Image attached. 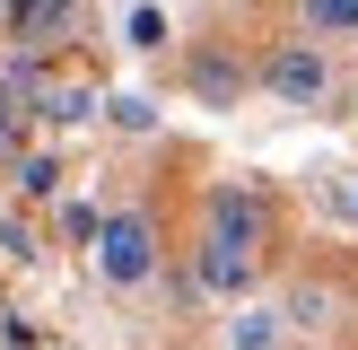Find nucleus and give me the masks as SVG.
I'll list each match as a JSON object with an SVG mask.
<instances>
[{
  "instance_id": "nucleus-2",
  "label": "nucleus",
  "mask_w": 358,
  "mask_h": 350,
  "mask_svg": "<svg viewBox=\"0 0 358 350\" xmlns=\"http://www.w3.org/2000/svg\"><path fill=\"white\" fill-rule=\"evenodd\" d=\"M271 97H289V105H315V97H324V52H306V44L271 52Z\"/></svg>"
},
{
  "instance_id": "nucleus-9",
  "label": "nucleus",
  "mask_w": 358,
  "mask_h": 350,
  "mask_svg": "<svg viewBox=\"0 0 358 350\" xmlns=\"http://www.w3.org/2000/svg\"><path fill=\"white\" fill-rule=\"evenodd\" d=\"M114 122L122 132H149V97H114Z\"/></svg>"
},
{
  "instance_id": "nucleus-13",
  "label": "nucleus",
  "mask_w": 358,
  "mask_h": 350,
  "mask_svg": "<svg viewBox=\"0 0 358 350\" xmlns=\"http://www.w3.org/2000/svg\"><path fill=\"white\" fill-rule=\"evenodd\" d=\"M350 219H358V184H350Z\"/></svg>"
},
{
  "instance_id": "nucleus-12",
  "label": "nucleus",
  "mask_w": 358,
  "mask_h": 350,
  "mask_svg": "<svg viewBox=\"0 0 358 350\" xmlns=\"http://www.w3.org/2000/svg\"><path fill=\"white\" fill-rule=\"evenodd\" d=\"M9 9H17V0H0V27H9Z\"/></svg>"
},
{
  "instance_id": "nucleus-10",
  "label": "nucleus",
  "mask_w": 358,
  "mask_h": 350,
  "mask_svg": "<svg viewBox=\"0 0 358 350\" xmlns=\"http://www.w3.org/2000/svg\"><path fill=\"white\" fill-rule=\"evenodd\" d=\"M17 184H27V192H52V184H62V167H52V158H27V175H17Z\"/></svg>"
},
{
  "instance_id": "nucleus-4",
  "label": "nucleus",
  "mask_w": 358,
  "mask_h": 350,
  "mask_svg": "<svg viewBox=\"0 0 358 350\" xmlns=\"http://www.w3.org/2000/svg\"><path fill=\"white\" fill-rule=\"evenodd\" d=\"M70 18H79V0H17V9H9V35L52 44V35H70Z\"/></svg>"
},
{
  "instance_id": "nucleus-1",
  "label": "nucleus",
  "mask_w": 358,
  "mask_h": 350,
  "mask_svg": "<svg viewBox=\"0 0 358 350\" xmlns=\"http://www.w3.org/2000/svg\"><path fill=\"white\" fill-rule=\"evenodd\" d=\"M96 272L114 280V289H140V280L157 272V227L140 219V210H114V219L96 227Z\"/></svg>"
},
{
  "instance_id": "nucleus-8",
  "label": "nucleus",
  "mask_w": 358,
  "mask_h": 350,
  "mask_svg": "<svg viewBox=\"0 0 358 350\" xmlns=\"http://www.w3.org/2000/svg\"><path fill=\"white\" fill-rule=\"evenodd\" d=\"M122 35H131L140 52H157V44H166V9H157V0H140V9L122 18Z\"/></svg>"
},
{
  "instance_id": "nucleus-11",
  "label": "nucleus",
  "mask_w": 358,
  "mask_h": 350,
  "mask_svg": "<svg viewBox=\"0 0 358 350\" xmlns=\"http://www.w3.org/2000/svg\"><path fill=\"white\" fill-rule=\"evenodd\" d=\"M9 132H17V105H9V97H0V140H9Z\"/></svg>"
},
{
  "instance_id": "nucleus-5",
  "label": "nucleus",
  "mask_w": 358,
  "mask_h": 350,
  "mask_svg": "<svg viewBox=\"0 0 358 350\" xmlns=\"http://www.w3.org/2000/svg\"><path fill=\"white\" fill-rule=\"evenodd\" d=\"M254 227H262L254 192H219V202H210V237H227V245H254Z\"/></svg>"
},
{
  "instance_id": "nucleus-7",
  "label": "nucleus",
  "mask_w": 358,
  "mask_h": 350,
  "mask_svg": "<svg viewBox=\"0 0 358 350\" xmlns=\"http://www.w3.org/2000/svg\"><path fill=\"white\" fill-rule=\"evenodd\" d=\"M306 27L315 35H358V0H306Z\"/></svg>"
},
{
  "instance_id": "nucleus-3",
  "label": "nucleus",
  "mask_w": 358,
  "mask_h": 350,
  "mask_svg": "<svg viewBox=\"0 0 358 350\" xmlns=\"http://www.w3.org/2000/svg\"><path fill=\"white\" fill-rule=\"evenodd\" d=\"M245 280H254V245H227V237H210V245H201V289L236 298Z\"/></svg>"
},
{
  "instance_id": "nucleus-6",
  "label": "nucleus",
  "mask_w": 358,
  "mask_h": 350,
  "mask_svg": "<svg viewBox=\"0 0 358 350\" xmlns=\"http://www.w3.org/2000/svg\"><path fill=\"white\" fill-rule=\"evenodd\" d=\"M271 342H280V315H271V307L227 315V350H271Z\"/></svg>"
}]
</instances>
